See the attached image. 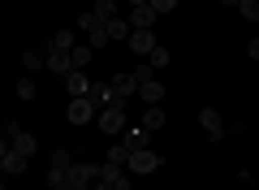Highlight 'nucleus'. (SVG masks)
Instances as JSON below:
<instances>
[{
    "instance_id": "f257e3e1",
    "label": "nucleus",
    "mask_w": 259,
    "mask_h": 190,
    "mask_svg": "<svg viewBox=\"0 0 259 190\" xmlns=\"http://www.w3.org/2000/svg\"><path fill=\"white\" fill-rule=\"evenodd\" d=\"M95 121H100V130L108 138H121V134H125V100L112 104V108H100V117H95Z\"/></svg>"
},
{
    "instance_id": "f03ea898",
    "label": "nucleus",
    "mask_w": 259,
    "mask_h": 190,
    "mask_svg": "<svg viewBox=\"0 0 259 190\" xmlns=\"http://www.w3.org/2000/svg\"><path fill=\"white\" fill-rule=\"evenodd\" d=\"M100 177H104V164H69V173H65L69 186H95Z\"/></svg>"
},
{
    "instance_id": "7ed1b4c3",
    "label": "nucleus",
    "mask_w": 259,
    "mask_h": 190,
    "mask_svg": "<svg viewBox=\"0 0 259 190\" xmlns=\"http://www.w3.org/2000/svg\"><path fill=\"white\" fill-rule=\"evenodd\" d=\"M147 69H151V65L134 69V73H139V95H143V104H160V100H164V82H156Z\"/></svg>"
},
{
    "instance_id": "20e7f679",
    "label": "nucleus",
    "mask_w": 259,
    "mask_h": 190,
    "mask_svg": "<svg viewBox=\"0 0 259 190\" xmlns=\"http://www.w3.org/2000/svg\"><path fill=\"white\" fill-rule=\"evenodd\" d=\"M130 173H143V177H151V173L160 169V156L151 151V147H139V151H130V164H125Z\"/></svg>"
},
{
    "instance_id": "39448f33",
    "label": "nucleus",
    "mask_w": 259,
    "mask_h": 190,
    "mask_svg": "<svg viewBox=\"0 0 259 190\" xmlns=\"http://www.w3.org/2000/svg\"><path fill=\"white\" fill-rule=\"evenodd\" d=\"M65 117H69V126H87V121L100 117V108L91 104V95H82V100H74L69 108H65Z\"/></svg>"
},
{
    "instance_id": "423d86ee",
    "label": "nucleus",
    "mask_w": 259,
    "mask_h": 190,
    "mask_svg": "<svg viewBox=\"0 0 259 190\" xmlns=\"http://www.w3.org/2000/svg\"><path fill=\"white\" fill-rule=\"evenodd\" d=\"M0 169L9 173V177H18V173H26V156L13 151V143L5 138V147H0Z\"/></svg>"
},
{
    "instance_id": "0eeeda50",
    "label": "nucleus",
    "mask_w": 259,
    "mask_h": 190,
    "mask_svg": "<svg viewBox=\"0 0 259 190\" xmlns=\"http://www.w3.org/2000/svg\"><path fill=\"white\" fill-rule=\"evenodd\" d=\"M125 44H130V52H134V56H151V52L160 48V44H156V30H134Z\"/></svg>"
},
{
    "instance_id": "6e6552de",
    "label": "nucleus",
    "mask_w": 259,
    "mask_h": 190,
    "mask_svg": "<svg viewBox=\"0 0 259 190\" xmlns=\"http://www.w3.org/2000/svg\"><path fill=\"white\" fill-rule=\"evenodd\" d=\"M5 130H9V134H5V138H9V143H13V151H22V156H26V160H30V156H35V138H30L26 130H22V126H13V121H9V126H5Z\"/></svg>"
},
{
    "instance_id": "1a4fd4ad",
    "label": "nucleus",
    "mask_w": 259,
    "mask_h": 190,
    "mask_svg": "<svg viewBox=\"0 0 259 190\" xmlns=\"http://www.w3.org/2000/svg\"><path fill=\"white\" fill-rule=\"evenodd\" d=\"M48 69H52V73H61V78H65V73H74V69H78V65H74V52L48 48Z\"/></svg>"
},
{
    "instance_id": "9d476101",
    "label": "nucleus",
    "mask_w": 259,
    "mask_h": 190,
    "mask_svg": "<svg viewBox=\"0 0 259 190\" xmlns=\"http://www.w3.org/2000/svg\"><path fill=\"white\" fill-rule=\"evenodd\" d=\"M130 26H134V30H156V22H160V13L156 9H151V5H143V9H130Z\"/></svg>"
},
{
    "instance_id": "9b49d317",
    "label": "nucleus",
    "mask_w": 259,
    "mask_h": 190,
    "mask_svg": "<svg viewBox=\"0 0 259 190\" xmlns=\"http://www.w3.org/2000/svg\"><path fill=\"white\" fill-rule=\"evenodd\" d=\"M199 126H203L216 143L225 138V121H221V112H216V108H199Z\"/></svg>"
},
{
    "instance_id": "f8f14e48",
    "label": "nucleus",
    "mask_w": 259,
    "mask_h": 190,
    "mask_svg": "<svg viewBox=\"0 0 259 190\" xmlns=\"http://www.w3.org/2000/svg\"><path fill=\"white\" fill-rule=\"evenodd\" d=\"M65 87H69V95H74V100H82V95H91V87H95V82L87 78L82 69H74V73H65Z\"/></svg>"
},
{
    "instance_id": "ddd939ff",
    "label": "nucleus",
    "mask_w": 259,
    "mask_h": 190,
    "mask_svg": "<svg viewBox=\"0 0 259 190\" xmlns=\"http://www.w3.org/2000/svg\"><path fill=\"white\" fill-rule=\"evenodd\" d=\"M100 181H108V186H117V190H130L125 164H108V160H104V177H100Z\"/></svg>"
},
{
    "instance_id": "4468645a",
    "label": "nucleus",
    "mask_w": 259,
    "mask_h": 190,
    "mask_svg": "<svg viewBox=\"0 0 259 190\" xmlns=\"http://www.w3.org/2000/svg\"><path fill=\"white\" fill-rule=\"evenodd\" d=\"M112 91H117L121 100H125V95H139V73H117V78H112Z\"/></svg>"
},
{
    "instance_id": "2eb2a0df",
    "label": "nucleus",
    "mask_w": 259,
    "mask_h": 190,
    "mask_svg": "<svg viewBox=\"0 0 259 190\" xmlns=\"http://www.w3.org/2000/svg\"><path fill=\"white\" fill-rule=\"evenodd\" d=\"M147 138H151V130L139 126V130H125V134H121V143H125L130 151H139V147H147Z\"/></svg>"
},
{
    "instance_id": "dca6fc26",
    "label": "nucleus",
    "mask_w": 259,
    "mask_h": 190,
    "mask_svg": "<svg viewBox=\"0 0 259 190\" xmlns=\"http://www.w3.org/2000/svg\"><path fill=\"white\" fill-rule=\"evenodd\" d=\"M104 26H108V35H112V44H117V39H130V35H134V26H130L125 18H112V22H104Z\"/></svg>"
},
{
    "instance_id": "f3484780",
    "label": "nucleus",
    "mask_w": 259,
    "mask_h": 190,
    "mask_svg": "<svg viewBox=\"0 0 259 190\" xmlns=\"http://www.w3.org/2000/svg\"><path fill=\"white\" fill-rule=\"evenodd\" d=\"M143 126L160 130V126H164V108H160V104H147V108H143Z\"/></svg>"
},
{
    "instance_id": "a211bd4d",
    "label": "nucleus",
    "mask_w": 259,
    "mask_h": 190,
    "mask_svg": "<svg viewBox=\"0 0 259 190\" xmlns=\"http://www.w3.org/2000/svg\"><path fill=\"white\" fill-rule=\"evenodd\" d=\"M52 48H61V52H74V48H78V35H74V30H56V35H52Z\"/></svg>"
},
{
    "instance_id": "6ab92c4d",
    "label": "nucleus",
    "mask_w": 259,
    "mask_h": 190,
    "mask_svg": "<svg viewBox=\"0 0 259 190\" xmlns=\"http://www.w3.org/2000/svg\"><path fill=\"white\" fill-rule=\"evenodd\" d=\"M95 18H100V22H112V18H117V0H95Z\"/></svg>"
},
{
    "instance_id": "aec40b11",
    "label": "nucleus",
    "mask_w": 259,
    "mask_h": 190,
    "mask_svg": "<svg viewBox=\"0 0 259 190\" xmlns=\"http://www.w3.org/2000/svg\"><path fill=\"white\" fill-rule=\"evenodd\" d=\"M87 44H91V48H108V44H112L108 26H95V30H87Z\"/></svg>"
},
{
    "instance_id": "412c9836",
    "label": "nucleus",
    "mask_w": 259,
    "mask_h": 190,
    "mask_svg": "<svg viewBox=\"0 0 259 190\" xmlns=\"http://www.w3.org/2000/svg\"><path fill=\"white\" fill-rule=\"evenodd\" d=\"M22 65H26V73H35L39 65H48V56H39L35 48H26V52H22Z\"/></svg>"
},
{
    "instance_id": "4be33fe9",
    "label": "nucleus",
    "mask_w": 259,
    "mask_h": 190,
    "mask_svg": "<svg viewBox=\"0 0 259 190\" xmlns=\"http://www.w3.org/2000/svg\"><path fill=\"white\" fill-rule=\"evenodd\" d=\"M147 65H151V69H164V65H173V56H168V48H156V52L147 56Z\"/></svg>"
},
{
    "instance_id": "5701e85b",
    "label": "nucleus",
    "mask_w": 259,
    "mask_h": 190,
    "mask_svg": "<svg viewBox=\"0 0 259 190\" xmlns=\"http://www.w3.org/2000/svg\"><path fill=\"white\" fill-rule=\"evenodd\" d=\"M91 56H95V48H91V44H87V39H82V44L74 48V65H78V69H82V65L91 61Z\"/></svg>"
},
{
    "instance_id": "b1692460",
    "label": "nucleus",
    "mask_w": 259,
    "mask_h": 190,
    "mask_svg": "<svg viewBox=\"0 0 259 190\" xmlns=\"http://www.w3.org/2000/svg\"><path fill=\"white\" fill-rule=\"evenodd\" d=\"M108 164H130V147H125V143H112V151H108Z\"/></svg>"
},
{
    "instance_id": "393cba45",
    "label": "nucleus",
    "mask_w": 259,
    "mask_h": 190,
    "mask_svg": "<svg viewBox=\"0 0 259 190\" xmlns=\"http://www.w3.org/2000/svg\"><path fill=\"white\" fill-rule=\"evenodd\" d=\"M238 9H242V18H246V22H259V0H242Z\"/></svg>"
},
{
    "instance_id": "a878e982",
    "label": "nucleus",
    "mask_w": 259,
    "mask_h": 190,
    "mask_svg": "<svg viewBox=\"0 0 259 190\" xmlns=\"http://www.w3.org/2000/svg\"><path fill=\"white\" fill-rule=\"evenodd\" d=\"M95 26H104L95 13H78V30H82V35H87V30H95Z\"/></svg>"
},
{
    "instance_id": "bb28decb",
    "label": "nucleus",
    "mask_w": 259,
    "mask_h": 190,
    "mask_svg": "<svg viewBox=\"0 0 259 190\" xmlns=\"http://www.w3.org/2000/svg\"><path fill=\"white\" fill-rule=\"evenodd\" d=\"M18 100H35V82L30 78H18Z\"/></svg>"
},
{
    "instance_id": "cd10ccee",
    "label": "nucleus",
    "mask_w": 259,
    "mask_h": 190,
    "mask_svg": "<svg viewBox=\"0 0 259 190\" xmlns=\"http://www.w3.org/2000/svg\"><path fill=\"white\" fill-rule=\"evenodd\" d=\"M151 9H156V13H173L177 0H151Z\"/></svg>"
},
{
    "instance_id": "c85d7f7f",
    "label": "nucleus",
    "mask_w": 259,
    "mask_h": 190,
    "mask_svg": "<svg viewBox=\"0 0 259 190\" xmlns=\"http://www.w3.org/2000/svg\"><path fill=\"white\" fill-rule=\"evenodd\" d=\"M246 52H250V61H259V39H250V48H246Z\"/></svg>"
},
{
    "instance_id": "c756f323",
    "label": "nucleus",
    "mask_w": 259,
    "mask_h": 190,
    "mask_svg": "<svg viewBox=\"0 0 259 190\" xmlns=\"http://www.w3.org/2000/svg\"><path fill=\"white\" fill-rule=\"evenodd\" d=\"M95 190H117V186H108V181H95Z\"/></svg>"
},
{
    "instance_id": "7c9ffc66",
    "label": "nucleus",
    "mask_w": 259,
    "mask_h": 190,
    "mask_svg": "<svg viewBox=\"0 0 259 190\" xmlns=\"http://www.w3.org/2000/svg\"><path fill=\"white\" fill-rule=\"evenodd\" d=\"M130 5H134V9H143V5H151V0H130Z\"/></svg>"
},
{
    "instance_id": "2f4dec72",
    "label": "nucleus",
    "mask_w": 259,
    "mask_h": 190,
    "mask_svg": "<svg viewBox=\"0 0 259 190\" xmlns=\"http://www.w3.org/2000/svg\"><path fill=\"white\" fill-rule=\"evenodd\" d=\"M221 5H229V9H238V5H242V0H221Z\"/></svg>"
}]
</instances>
